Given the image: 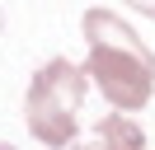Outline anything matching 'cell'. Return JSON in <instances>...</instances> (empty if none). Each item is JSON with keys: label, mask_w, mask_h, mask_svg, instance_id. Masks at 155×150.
<instances>
[{"label": "cell", "mask_w": 155, "mask_h": 150, "mask_svg": "<svg viewBox=\"0 0 155 150\" xmlns=\"http://www.w3.org/2000/svg\"><path fill=\"white\" fill-rule=\"evenodd\" d=\"M85 75L104 89L117 112H136L155 94V52L141 42L136 28H127L113 9H85Z\"/></svg>", "instance_id": "cell-1"}, {"label": "cell", "mask_w": 155, "mask_h": 150, "mask_svg": "<svg viewBox=\"0 0 155 150\" xmlns=\"http://www.w3.org/2000/svg\"><path fill=\"white\" fill-rule=\"evenodd\" d=\"M80 108H85V70L66 56H52L28 84V131L47 150H66L80 136Z\"/></svg>", "instance_id": "cell-2"}, {"label": "cell", "mask_w": 155, "mask_h": 150, "mask_svg": "<svg viewBox=\"0 0 155 150\" xmlns=\"http://www.w3.org/2000/svg\"><path fill=\"white\" fill-rule=\"evenodd\" d=\"M66 150H146V131L132 117H122V112H108V117L94 122V131L85 141L75 136Z\"/></svg>", "instance_id": "cell-3"}, {"label": "cell", "mask_w": 155, "mask_h": 150, "mask_svg": "<svg viewBox=\"0 0 155 150\" xmlns=\"http://www.w3.org/2000/svg\"><path fill=\"white\" fill-rule=\"evenodd\" d=\"M127 5H132L136 14H146V19H155V0H127Z\"/></svg>", "instance_id": "cell-4"}, {"label": "cell", "mask_w": 155, "mask_h": 150, "mask_svg": "<svg viewBox=\"0 0 155 150\" xmlns=\"http://www.w3.org/2000/svg\"><path fill=\"white\" fill-rule=\"evenodd\" d=\"M0 150H14V145H5V141H0Z\"/></svg>", "instance_id": "cell-5"}]
</instances>
